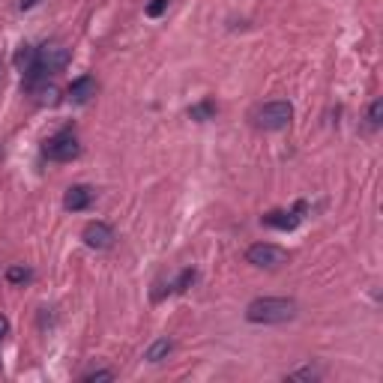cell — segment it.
I'll list each match as a JSON object with an SVG mask.
<instances>
[{
  "label": "cell",
  "instance_id": "obj_16",
  "mask_svg": "<svg viewBox=\"0 0 383 383\" xmlns=\"http://www.w3.org/2000/svg\"><path fill=\"white\" fill-rule=\"evenodd\" d=\"M380 117H383V102H380V99H375V102H371V108H368V123H371V126H380Z\"/></svg>",
  "mask_w": 383,
  "mask_h": 383
},
{
  "label": "cell",
  "instance_id": "obj_8",
  "mask_svg": "<svg viewBox=\"0 0 383 383\" xmlns=\"http://www.w3.org/2000/svg\"><path fill=\"white\" fill-rule=\"evenodd\" d=\"M93 96H96V78L84 75V78H78V81H72V87H69V99H72L75 105H84V102H90Z\"/></svg>",
  "mask_w": 383,
  "mask_h": 383
},
{
  "label": "cell",
  "instance_id": "obj_4",
  "mask_svg": "<svg viewBox=\"0 0 383 383\" xmlns=\"http://www.w3.org/2000/svg\"><path fill=\"white\" fill-rule=\"evenodd\" d=\"M246 261H249L252 267H261V269H278V267H285L290 261V255L285 249H278V246H273V243H257L246 252Z\"/></svg>",
  "mask_w": 383,
  "mask_h": 383
},
{
  "label": "cell",
  "instance_id": "obj_20",
  "mask_svg": "<svg viewBox=\"0 0 383 383\" xmlns=\"http://www.w3.org/2000/svg\"><path fill=\"white\" fill-rule=\"evenodd\" d=\"M6 335H9V321L4 318V314H0V342H4Z\"/></svg>",
  "mask_w": 383,
  "mask_h": 383
},
{
  "label": "cell",
  "instance_id": "obj_14",
  "mask_svg": "<svg viewBox=\"0 0 383 383\" xmlns=\"http://www.w3.org/2000/svg\"><path fill=\"white\" fill-rule=\"evenodd\" d=\"M39 102L42 105H58L60 102V90L58 87H42L39 90Z\"/></svg>",
  "mask_w": 383,
  "mask_h": 383
},
{
  "label": "cell",
  "instance_id": "obj_15",
  "mask_svg": "<svg viewBox=\"0 0 383 383\" xmlns=\"http://www.w3.org/2000/svg\"><path fill=\"white\" fill-rule=\"evenodd\" d=\"M192 281H195V269H183V273H180V278L174 281V290H177V294H183Z\"/></svg>",
  "mask_w": 383,
  "mask_h": 383
},
{
  "label": "cell",
  "instance_id": "obj_13",
  "mask_svg": "<svg viewBox=\"0 0 383 383\" xmlns=\"http://www.w3.org/2000/svg\"><path fill=\"white\" fill-rule=\"evenodd\" d=\"M213 114H216V105H213V102H201V105H195L189 111L192 120H210Z\"/></svg>",
  "mask_w": 383,
  "mask_h": 383
},
{
  "label": "cell",
  "instance_id": "obj_10",
  "mask_svg": "<svg viewBox=\"0 0 383 383\" xmlns=\"http://www.w3.org/2000/svg\"><path fill=\"white\" fill-rule=\"evenodd\" d=\"M174 351V342L171 339H156L150 347H147V354H144V359L147 363H162V359Z\"/></svg>",
  "mask_w": 383,
  "mask_h": 383
},
{
  "label": "cell",
  "instance_id": "obj_18",
  "mask_svg": "<svg viewBox=\"0 0 383 383\" xmlns=\"http://www.w3.org/2000/svg\"><path fill=\"white\" fill-rule=\"evenodd\" d=\"M84 383H96V380H114V371H90V375L81 377Z\"/></svg>",
  "mask_w": 383,
  "mask_h": 383
},
{
  "label": "cell",
  "instance_id": "obj_3",
  "mask_svg": "<svg viewBox=\"0 0 383 383\" xmlns=\"http://www.w3.org/2000/svg\"><path fill=\"white\" fill-rule=\"evenodd\" d=\"M45 159H51V162H72L78 159V153H81V144H78V138L72 132H58L54 138L45 141Z\"/></svg>",
  "mask_w": 383,
  "mask_h": 383
},
{
  "label": "cell",
  "instance_id": "obj_19",
  "mask_svg": "<svg viewBox=\"0 0 383 383\" xmlns=\"http://www.w3.org/2000/svg\"><path fill=\"white\" fill-rule=\"evenodd\" d=\"M165 9H168V0H153V4L147 6V15H150V18H159Z\"/></svg>",
  "mask_w": 383,
  "mask_h": 383
},
{
  "label": "cell",
  "instance_id": "obj_6",
  "mask_svg": "<svg viewBox=\"0 0 383 383\" xmlns=\"http://www.w3.org/2000/svg\"><path fill=\"white\" fill-rule=\"evenodd\" d=\"M81 240L90 249H111V246H114V231H111V224H105V222H90L81 234Z\"/></svg>",
  "mask_w": 383,
  "mask_h": 383
},
{
  "label": "cell",
  "instance_id": "obj_9",
  "mask_svg": "<svg viewBox=\"0 0 383 383\" xmlns=\"http://www.w3.org/2000/svg\"><path fill=\"white\" fill-rule=\"evenodd\" d=\"M267 228H276V231H294L297 224H300V216L297 213H281V210H273V213H267V216L261 219Z\"/></svg>",
  "mask_w": 383,
  "mask_h": 383
},
{
  "label": "cell",
  "instance_id": "obj_21",
  "mask_svg": "<svg viewBox=\"0 0 383 383\" xmlns=\"http://www.w3.org/2000/svg\"><path fill=\"white\" fill-rule=\"evenodd\" d=\"M33 4H36V0H21V9H30Z\"/></svg>",
  "mask_w": 383,
  "mask_h": 383
},
{
  "label": "cell",
  "instance_id": "obj_11",
  "mask_svg": "<svg viewBox=\"0 0 383 383\" xmlns=\"http://www.w3.org/2000/svg\"><path fill=\"white\" fill-rule=\"evenodd\" d=\"M15 66H18V69L27 75V72L33 69V66H36V51H33L30 45H21L18 54H15Z\"/></svg>",
  "mask_w": 383,
  "mask_h": 383
},
{
  "label": "cell",
  "instance_id": "obj_5",
  "mask_svg": "<svg viewBox=\"0 0 383 383\" xmlns=\"http://www.w3.org/2000/svg\"><path fill=\"white\" fill-rule=\"evenodd\" d=\"M69 66V48L60 42H45L36 48V69L45 72H60Z\"/></svg>",
  "mask_w": 383,
  "mask_h": 383
},
{
  "label": "cell",
  "instance_id": "obj_12",
  "mask_svg": "<svg viewBox=\"0 0 383 383\" xmlns=\"http://www.w3.org/2000/svg\"><path fill=\"white\" fill-rule=\"evenodd\" d=\"M6 278L13 281V285H25V281L33 278V273H30V269H25V267H9L6 269Z\"/></svg>",
  "mask_w": 383,
  "mask_h": 383
},
{
  "label": "cell",
  "instance_id": "obj_1",
  "mask_svg": "<svg viewBox=\"0 0 383 383\" xmlns=\"http://www.w3.org/2000/svg\"><path fill=\"white\" fill-rule=\"evenodd\" d=\"M246 318L252 323H285L290 318H297V302L285 297H261L249 302Z\"/></svg>",
  "mask_w": 383,
  "mask_h": 383
},
{
  "label": "cell",
  "instance_id": "obj_2",
  "mask_svg": "<svg viewBox=\"0 0 383 383\" xmlns=\"http://www.w3.org/2000/svg\"><path fill=\"white\" fill-rule=\"evenodd\" d=\"M252 120H255L257 129L278 132V129L290 126V120H294V108H290V102H267V105H257L252 111Z\"/></svg>",
  "mask_w": 383,
  "mask_h": 383
},
{
  "label": "cell",
  "instance_id": "obj_17",
  "mask_svg": "<svg viewBox=\"0 0 383 383\" xmlns=\"http://www.w3.org/2000/svg\"><path fill=\"white\" fill-rule=\"evenodd\" d=\"M318 377H321V371H314V368H302V371L288 375V380H318Z\"/></svg>",
  "mask_w": 383,
  "mask_h": 383
},
{
  "label": "cell",
  "instance_id": "obj_7",
  "mask_svg": "<svg viewBox=\"0 0 383 383\" xmlns=\"http://www.w3.org/2000/svg\"><path fill=\"white\" fill-rule=\"evenodd\" d=\"M90 201H93V189L90 186H72V189H66L63 207L72 210V213H81V210L90 207Z\"/></svg>",
  "mask_w": 383,
  "mask_h": 383
}]
</instances>
